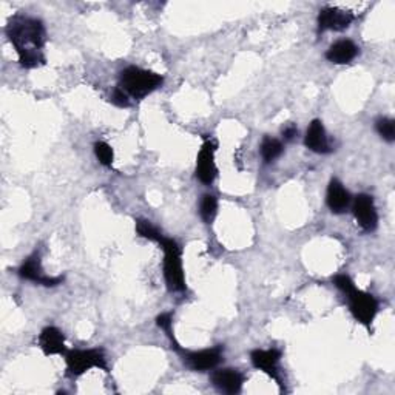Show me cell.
Here are the masks:
<instances>
[{
	"instance_id": "1",
	"label": "cell",
	"mask_w": 395,
	"mask_h": 395,
	"mask_svg": "<svg viewBox=\"0 0 395 395\" xmlns=\"http://www.w3.org/2000/svg\"><path fill=\"white\" fill-rule=\"evenodd\" d=\"M9 41L19 54V62L25 69H36L45 64L42 53L45 45V28L41 21L33 17L16 16L6 28Z\"/></svg>"
},
{
	"instance_id": "15",
	"label": "cell",
	"mask_w": 395,
	"mask_h": 395,
	"mask_svg": "<svg viewBox=\"0 0 395 395\" xmlns=\"http://www.w3.org/2000/svg\"><path fill=\"white\" fill-rule=\"evenodd\" d=\"M39 344L41 349L45 355H65L66 354V346L64 334L57 329V327L48 326L42 331L39 336Z\"/></svg>"
},
{
	"instance_id": "11",
	"label": "cell",
	"mask_w": 395,
	"mask_h": 395,
	"mask_svg": "<svg viewBox=\"0 0 395 395\" xmlns=\"http://www.w3.org/2000/svg\"><path fill=\"white\" fill-rule=\"evenodd\" d=\"M214 386L226 394H238L243 388L244 375L236 369H221L211 375Z\"/></svg>"
},
{
	"instance_id": "22",
	"label": "cell",
	"mask_w": 395,
	"mask_h": 395,
	"mask_svg": "<svg viewBox=\"0 0 395 395\" xmlns=\"http://www.w3.org/2000/svg\"><path fill=\"white\" fill-rule=\"evenodd\" d=\"M334 284H335V287L336 289H340V291L343 292V294H348L349 291H351V289H354L355 287V284H354V281H352V278L351 276H348V275H336L335 278H334Z\"/></svg>"
},
{
	"instance_id": "14",
	"label": "cell",
	"mask_w": 395,
	"mask_h": 395,
	"mask_svg": "<svg viewBox=\"0 0 395 395\" xmlns=\"http://www.w3.org/2000/svg\"><path fill=\"white\" fill-rule=\"evenodd\" d=\"M221 356H223V351H221V348H214V349H204L199 352H191L186 356V360L191 369L202 372V371H210L216 368L221 361Z\"/></svg>"
},
{
	"instance_id": "16",
	"label": "cell",
	"mask_w": 395,
	"mask_h": 395,
	"mask_svg": "<svg viewBox=\"0 0 395 395\" xmlns=\"http://www.w3.org/2000/svg\"><path fill=\"white\" fill-rule=\"evenodd\" d=\"M356 54H359V46L349 39H343L331 45L329 50L326 51V59L336 65H344L352 62Z\"/></svg>"
},
{
	"instance_id": "8",
	"label": "cell",
	"mask_w": 395,
	"mask_h": 395,
	"mask_svg": "<svg viewBox=\"0 0 395 395\" xmlns=\"http://www.w3.org/2000/svg\"><path fill=\"white\" fill-rule=\"evenodd\" d=\"M352 22L354 14L340 8H323L320 11V16H318V28H320V31H343L346 28H349Z\"/></svg>"
},
{
	"instance_id": "18",
	"label": "cell",
	"mask_w": 395,
	"mask_h": 395,
	"mask_svg": "<svg viewBox=\"0 0 395 395\" xmlns=\"http://www.w3.org/2000/svg\"><path fill=\"white\" fill-rule=\"evenodd\" d=\"M216 211H218V199L214 195L202 196L199 204V214H201V218L204 219L207 224H210L211 221L215 219Z\"/></svg>"
},
{
	"instance_id": "5",
	"label": "cell",
	"mask_w": 395,
	"mask_h": 395,
	"mask_svg": "<svg viewBox=\"0 0 395 395\" xmlns=\"http://www.w3.org/2000/svg\"><path fill=\"white\" fill-rule=\"evenodd\" d=\"M344 295H348L351 312L355 320L369 327L375 315L379 312V303L374 298V295L366 294L356 287L351 289V291Z\"/></svg>"
},
{
	"instance_id": "3",
	"label": "cell",
	"mask_w": 395,
	"mask_h": 395,
	"mask_svg": "<svg viewBox=\"0 0 395 395\" xmlns=\"http://www.w3.org/2000/svg\"><path fill=\"white\" fill-rule=\"evenodd\" d=\"M159 244L164 250V276L171 292L186 291V275L182 269L181 249L175 239L162 238Z\"/></svg>"
},
{
	"instance_id": "23",
	"label": "cell",
	"mask_w": 395,
	"mask_h": 395,
	"mask_svg": "<svg viewBox=\"0 0 395 395\" xmlns=\"http://www.w3.org/2000/svg\"><path fill=\"white\" fill-rule=\"evenodd\" d=\"M111 102H113L114 105H118V107H122V109H124V107H129V105H130L129 94L125 93V91L121 89V86H119V89H116V90L113 91Z\"/></svg>"
},
{
	"instance_id": "12",
	"label": "cell",
	"mask_w": 395,
	"mask_h": 395,
	"mask_svg": "<svg viewBox=\"0 0 395 395\" xmlns=\"http://www.w3.org/2000/svg\"><path fill=\"white\" fill-rule=\"evenodd\" d=\"M351 195L349 191L343 187L339 179H332L329 182V187H327V195L326 202L327 207L331 209L332 214H344L348 207L351 206Z\"/></svg>"
},
{
	"instance_id": "7",
	"label": "cell",
	"mask_w": 395,
	"mask_h": 395,
	"mask_svg": "<svg viewBox=\"0 0 395 395\" xmlns=\"http://www.w3.org/2000/svg\"><path fill=\"white\" fill-rule=\"evenodd\" d=\"M215 141L207 139L198 153L196 158V176L202 184H211L216 178V164H215Z\"/></svg>"
},
{
	"instance_id": "2",
	"label": "cell",
	"mask_w": 395,
	"mask_h": 395,
	"mask_svg": "<svg viewBox=\"0 0 395 395\" xmlns=\"http://www.w3.org/2000/svg\"><path fill=\"white\" fill-rule=\"evenodd\" d=\"M162 76L138 69V66H129L121 73L119 86L134 99H142L147 94L155 91L162 85Z\"/></svg>"
},
{
	"instance_id": "9",
	"label": "cell",
	"mask_w": 395,
	"mask_h": 395,
	"mask_svg": "<svg viewBox=\"0 0 395 395\" xmlns=\"http://www.w3.org/2000/svg\"><path fill=\"white\" fill-rule=\"evenodd\" d=\"M19 275L28 281H33L37 284H42L46 287H54L64 281L62 276H48L44 274V269L41 264V258L34 255L26 259V261L19 269Z\"/></svg>"
},
{
	"instance_id": "4",
	"label": "cell",
	"mask_w": 395,
	"mask_h": 395,
	"mask_svg": "<svg viewBox=\"0 0 395 395\" xmlns=\"http://www.w3.org/2000/svg\"><path fill=\"white\" fill-rule=\"evenodd\" d=\"M66 369L73 377H79L90 369L107 371L104 352L99 349H74L65 354Z\"/></svg>"
},
{
	"instance_id": "20",
	"label": "cell",
	"mask_w": 395,
	"mask_h": 395,
	"mask_svg": "<svg viewBox=\"0 0 395 395\" xmlns=\"http://www.w3.org/2000/svg\"><path fill=\"white\" fill-rule=\"evenodd\" d=\"M94 155L96 158H98V161L102 164V166L105 167H110L113 164V159H114V153H113V149L109 146L107 142H96L94 144Z\"/></svg>"
},
{
	"instance_id": "10",
	"label": "cell",
	"mask_w": 395,
	"mask_h": 395,
	"mask_svg": "<svg viewBox=\"0 0 395 395\" xmlns=\"http://www.w3.org/2000/svg\"><path fill=\"white\" fill-rule=\"evenodd\" d=\"M279 359H281V352L276 349H256L250 354V360H252L255 368L266 372L269 377H272L278 383H279V371H278Z\"/></svg>"
},
{
	"instance_id": "19",
	"label": "cell",
	"mask_w": 395,
	"mask_h": 395,
	"mask_svg": "<svg viewBox=\"0 0 395 395\" xmlns=\"http://www.w3.org/2000/svg\"><path fill=\"white\" fill-rule=\"evenodd\" d=\"M136 232H138L139 236L146 238L149 241H156V243H159V241L164 238L159 230L155 226H153L150 221H146V219H138L136 221Z\"/></svg>"
},
{
	"instance_id": "21",
	"label": "cell",
	"mask_w": 395,
	"mask_h": 395,
	"mask_svg": "<svg viewBox=\"0 0 395 395\" xmlns=\"http://www.w3.org/2000/svg\"><path fill=\"white\" fill-rule=\"evenodd\" d=\"M375 129H377V133L384 141L392 142L395 139V122L392 119L380 118L375 122Z\"/></svg>"
},
{
	"instance_id": "25",
	"label": "cell",
	"mask_w": 395,
	"mask_h": 395,
	"mask_svg": "<svg viewBox=\"0 0 395 395\" xmlns=\"http://www.w3.org/2000/svg\"><path fill=\"white\" fill-rule=\"evenodd\" d=\"M296 134H298V130L295 125H287L286 129H283V136L286 141H292Z\"/></svg>"
},
{
	"instance_id": "6",
	"label": "cell",
	"mask_w": 395,
	"mask_h": 395,
	"mask_svg": "<svg viewBox=\"0 0 395 395\" xmlns=\"http://www.w3.org/2000/svg\"><path fill=\"white\" fill-rule=\"evenodd\" d=\"M352 211L356 223H359V226L364 230V232H374V230L377 229L379 214L372 196L364 194L355 196Z\"/></svg>"
},
{
	"instance_id": "13",
	"label": "cell",
	"mask_w": 395,
	"mask_h": 395,
	"mask_svg": "<svg viewBox=\"0 0 395 395\" xmlns=\"http://www.w3.org/2000/svg\"><path fill=\"white\" fill-rule=\"evenodd\" d=\"M304 144L307 149L315 153H320V155H326V153L331 151V144L329 139H327V134L321 121L315 119L311 122L309 129L306 131Z\"/></svg>"
},
{
	"instance_id": "17",
	"label": "cell",
	"mask_w": 395,
	"mask_h": 395,
	"mask_svg": "<svg viewBox=\"0 0 395 395\" xmlns=\"http://www.w3.org/2000/svg\"><path fill=\"white\" fill-rule=\"evenodd\" d=\"M283 144L275 138H264L261 144V156L266 162H272L281 156Z\"/></svg>"
},
{
	"instance_id": "24",
	"label": "cell",
	"mask_w": 395,
	"mask_h": 395,
	"mask_svg": "<svg viewBox=\"0 0 395 395\" xmlns=\"http://www.w3.org/2000/svg\"><path fill=\"white\" fill-rule=\"evenodd\" d=\"M156 324L158 327H161L162 331H166L167 335H170L171 339V324H173V318L170 314H161L158 318H156Z\"/></svg>"
}]
</instances>
